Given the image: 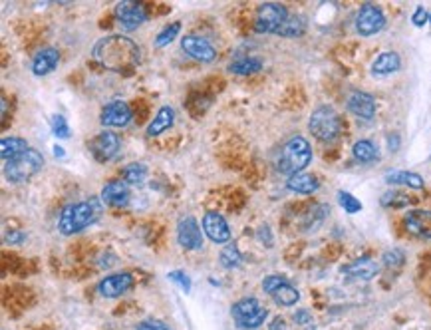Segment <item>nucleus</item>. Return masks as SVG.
Segmentation results:
<instances>
[{
  "mask_svg": "<svg viewBox=\"0 0 431 330\" xmlns=\"http://www.w3.org/2000/svg\"><path fill=\"white\" fill-rule=\"evenodd\" d=\"M181 50L191 56L193 60L203 62V64H209L217 58V50L213 48V44L207 38L195 36V34H187L181 38Z\"/></svg>",
  "mask_w": 431,
  "mask_h": 330,
  "instance_id": "nucleus-10",
  "label": "nucleus"
},
{
  "mask_svg": "<svg viewBox=\"0 0 431 330\" xmlns=\"http://www.w3.org/2000/svg\"><path fill=\"white\" fill-rule=\"evenodd\" d=\"M386 28V14L378 4H364L356 14V33L360 36H374Z\"/></svg>",
  "mask_w": 431,
  "mask_h": 330,
  "instance_id": "nucleus-7",
  "label": "nucleus"
},
{
  "mask_svg": "<svg viewBox=\"0 0 431 330\" xmlns=\"http://www.w3.org/2000/svg\"><path fill=\"white\" fill-rule=\"evenodd\" d=\"M379 205L386 209H403L410 205V197L400 191H386L379 197Z\"/></svg>",
  "mask_w": 431,
  "mask_h": 330,
  "instance_id": "nucleus-33",
  "label": "nucleus"
},
{
  "mask_svg": "<svg viewBox=\"0 0 431 330\" xmlns=\"http://www.w3.org/2000/svg\"><path fill=\"white\" fill-rule=\"evenodd\" d=\"M268 330H288V329H286V320H284L283 317H276V319L271 320V324H268Z\"/></svg>",
  "mask_w": 431,
  "mask_h": 330,
  "instance_id": "nucleus-47",
  "label": "nucleus"
},
{
  "mask_svg": "<svg viewBox=\"0 0 431 330\" xmlns=\"http://www.w3.org/2000/svg\"><path fill=\"white\" fill-rule=\"evenodd\" d=\"M148 177V167L143 163H129L122 170V179L129 185H141Z\"/></svg>",
  "mask_w": 431,
  "mask_h": 330,
  "instance_id": "nucleus-31",
  "label": "nucleus"
},
{
  "mask_svg": "<svg viewBox=\"0 0 431 330\" xmlns=\"http://www.w3.org/2000/svg\"><path fill=\"white\" fill-rule=\"evenodd\" d=\"M400 136L398 134H389L388 136V148L389 151H398L400 149Z\"/></svg>",
  "mask_w": 431,
  "mask_h": 330,
  "instance_id": "nucleus-46",
  "label": "nucleus"
},
{
  "mask_svg": "<svg viewBox=\"0 0 431 330\" xmlns=\"http://www.w3.org/2000/svg\"><path fill=\"white\" fill-rule=\"evenodd\" d=\"M310 161H312V148H310L308 139L296 136V138L288 139L281 149L278 170L290 177L296 173H302L310 165Z\"/></svg>",
  "mask_w": 431,
  "mask_h": 330,
  "instance_id": "nucleus-3",
  "label": "nucleus"
},
{
  "mask_svg": "<svg viewBox=\"0 0 431 330\" xmlns=\"http://www.w3.org/2000/svg\"><path fill=\"white\" fill-rule=\"evenodd\" d=\"M342 273L350 278H356V281H372L379 273V266L376 261H372L368 257H362L354 263H350L342 269Z\"/></svg>",
  "mask_w": 431,
  "mask_h": 330,
  "instance_id": "nucleus-19",
  "label": "nucleus"
},
{
  "mask_svg": "<svg viewBox=\"0 0 431 330\" xmlns=\"http://www.w3.org/2000/svg\"><path fill=\"white\" fill-rule=\"evenodd\" d=\"M179 30H181V24H179V22H171V24H167V26L155 36V46H158V48H163V46L171 44L175 38H177Z\"/></svg>",
  "mask_w": 431,
  "mask_h": 330,
  "instance_id": "nucleus-34",
  "label": "nucleus"
},
{
  "mask_svg": "<svg viewBox=\"0 0 431 330\" xmlns=\"http://www.w3.org/2000/svg\"><path fill=\"white\" fill-rule=\"evenodd\" d=\"M173 122H175V112H173V107L171 106L159 107V112L155 114V117L149 122L148 136H151V138L161 136L163 131H167V129L173 126Z\"/></svg>",
  "mask_w": 431,
  "mask_h": 330,
  "instance_id": "nucleus-23",
  "label": "nucleus"
},
{
  "mask_svg": "<svg viewBox=\"0 0 431 330\" xmlns=\"http://www.w3.org/2000/svg\"><path fill=\"white\" fill-rule=\"evenodd\" d=\"M136 330H173V329H171L169 324H165L163 320L148 319V320H141V322L136 326Z\"/></svg>",
  "mask_w": 431,
  "mask_h": 330,
  "instance_id": "nucleus-41",
  "label": "nucleus"
},
{
  "mask_svg": "<svg viewBox=\"0 0 431 330\" xmlns=\"http://www.w3.org/2000/svg\"><path fill=\"white\" fill-rule=\"evenodd\" d=\"M430 20V12L425 11L423 6H418L415 8V12H413V16H411V22H413V26H418V28H421L425 22Z\"/></svg>",
  "mask_w": 431,
  "mask_h": 330,
  "instance_id": "nucleus-42",
  "label": "nucleus"
},
{
  "mask_svg": "<svg viewBox=\"0 0 431 330\" xmlns=\"http://www.w3.org/2000/svg\"><path fill=\"white\" fill-rule=\"evenodd\" d=\"M102 215V203L98 199H90V201L70 203L66 205L58 219V231L66 237L84 231L85 227L94 225Z\"/></svg>",
  "mask_w": 431,
  "mask_h": 330,
  "instance_id": "nucleus-2",
  "label": "nucleus"
},
{
  "mask_svg": "<svg viewBox=\"0 0 431 330\" xmlns=\"http://www.w3.org/2000/svg\"><path fill=\"white\" fill-rule=\"evenodd\" d=\"M338 203H340V207H342L346 213H360V211H362V201L356 199L352 193L338 191Z\"/></svg>",
  "mask_w": 431,
  "mask_h": 330,
  "instance_id": "nucleus-36",
  "label": "nucleus"
},
{
  "mask_svg": "<svg viewBox=\"0 0 431 330\" xmlns=\"http://www.w3.org/2000/svg\"><path fill=\"white\" fill-rule=\"evenodd\" d=\"M261 309H263V307H261L259 298L244 297L232 305L231 314L235 317V320L239 322V320H244V319H249V317H253V314H256V312H259Z\"/></svg>",
  "mask_w": 431,
  "mask_h": 330,
  "instance_id": "nucleus-26",
  "label": "nucleus"
},
{
  "mask_svg": "<svg viewBox=\"0 0 431 330\" xmlns=\"http://www.w3.org/2000/svg\"><path fill=\"white\" fill-rule=\"evenodd\" d=\"M306 30V20L302 16H288L286 22L281 26V30L276 33V36H283V38H296V36H302Z\"/></svg>",
  "mask_w": 431,
  "mask_h": 330,
  "instance_id": "nucleus-30",
  "label": "nucleus"
},
{
  "mask_svg": "<svg viewBox=\"0 0 431 330\" xmlns=\"http://www.w3.org/2000/svg\"><path fill=\"white\" fill-rule=\"evenodd\" d=\"M167 278L171 281V283L179 285L181 290H185V293H189L191 290V278H189V275H185L183 271H171V273L167 275Z\"/></svg>",
  "mask_w": 431,
  "mask_h": 330,
  "instance_id": "nucleus-40",
  "label": "nucleus"
},
{
  "mask_svg": "<svg viewBox=\"0 0 431 330\" xmlns=\"http://www.w3.org/2000/svg\"><path fill=\"white\" fill-rule=\"evenodd\" d=\"M88 149H90L92 158H94L98 163H105V161L114 160L117 153H119L122 139H119V136L114 134V131H102V134H98V136L88 143Z\"/></svg>",
  "mask_w": 431,
  "mask_h": 330,
  "instance_id": "nucleus-8",
  "label": "nucleus"
},
{
  "mask_svg": "<svg viewBox=\"0 0 431 330\" xmlns=\"http://www.w3.org/2000/svg\"><path fill=\"white\" fill-rule=\"evenodd\" d=\"M261 68H263V60H261V58L247 56V58H241V60H235V62L229 66V72L237 76H251L256 74Z\"/></svg>",
  "mask_w": 431,
  "mask_h": 330,
  "instance_id": "nucleus-29",
  "label": "nucleus"
},
{
  "mask_svg": "<svg viewBox=\"0 0 431 330\" xmlns=\"http://www.w3.org/2000/svg\"><path fill=\"white\" fill-rule=\"evenodd\" d=\"M352 155L360 163H372V161L378 160V146L372 139H358L354 148H352Z\"/></svg>",
  "mask_w": 431,
  "mask_h": 330,
  "instance_id": "nucleus-25",
  "label": "nucleus"
},
{
  "mask_svg": "<svg viewBox=\"0 0 431 330\" xmlns=\"http://www.w3.org/2000/svg\"><path fill=\"white\" fill-rule=\"evenodd\" d=\"M346 107L350 114H354L360 119H372L376 116V100L368 92H352L346 100Z\"/></svg>",
  "mask_w": 431,
  "mask_h": 330,
  "instance_id": "nucleus-16",
  "label": "nucleus"
},
{
  "mask_svg": "<svg viewBox=\"0 0 431 330\" xmlns=\"http://www.w3.org/2000/svg\"><path fill=\"white\" fill-rule=\"evenodd\" d=\"M295 322H296V324H300V326H306V324H310V322H312V314H310V310H306V309L296 310Z\"/></svg>",
  "mask_w": 431,
  "mask_h": 330,
  "instance_id": "nucleus-44",
  "label": "nucleus"
},
{
  "mask_svg": "<svg viewBox=\"0 0 431 330\" xmlns=\"http://www.w3.org/2000/svg\"><path fill=\"white\" fill-rule=\"evenodd\" d=\"M92 58L104 70L127 74L139 64V46L124 34H112L95 44Z\"/></svg>",
  "mask_w": 431,
  "mask_h": 330,
  "instance_id": "nucleus-1",
  "label": "nucleus"
},
{
  "mask_svg": "<svg viewBox=\"0 0 431 330\" xmlns=\"http://www.w3.org/2000/svg\"><path fill=\"white\" fill-rule=\"evenodd\" d=\"M6 243H12V245H16V243H22V241H26V235L22 233V231H11V233H6Z\"/></svg>",
  "mask_w": 431,
  "mask_h": 330,
  "instance_id": "nucleus-45",
  "label": "nucleus"
},
{
  "mask_svg": "<svg viewBox=\"0 0 431 330\" xmlns=\"http://www.w3.org/2000/svg\"><path fill=\"white\" fill-rule=\"evenodd\" d=\"M28 149H30L28 141L22 138H2V141H0V155H2L4 163L20 158L22 153H26Z\"/></svg>",
  "mask_w": 431,
  "mask_h": 330,
  "instance_id": "nucleus-24",
  "label": "nucleus"
},
{
  "mask_svg": "<svg viewBox=\"0 0 431 330\" xmlns=\"http://www.w3.org/2000/svg\"><path fill=\"white\" fill-rule=\"evenodd\" d=\"M284 283H288V278L281 277V275H268L263 281V290L266 295H273L276 288H281Z\"/></svg>",
  "mask_w": 431,
  "mask_h": 330,
  "instance_id": "nucleus-39",
  "label": "nucleus"
},
{
  "mask_svg": "<svg viewBox=\"0 0 431 330\" xmlns=\"http://www.w3.org/2000/svg\"><path fill=\"white\" fill-rule=\"evenodd\" d=\"M42 153L30 148L26 153H22L20 158H16L14 161H8L4 165V175H6V179L11 183L28 182L30 177H34L38 171L42 170Z\"/></svg>",
  "mask_w": 431,
  "mask_h": 330,
  "instance_id": "nucleus-5",
  "label": "nucleus"
},
{
  "mask_svg": "<svg viewBox=\"0 0 431 330\" xmlns=\"http://www.w3.org/2000/svg\"><path fill=\"white\" fill-rule=\"evenodd\" d=\"M52 151H54V155H56V158H66V151H64L62 146H54Z\"/></svg>",
  "mask_w": 431,
  "mask_h": 330,
  "instance_id": "nucleus-48",
  "label": "nucleus"
},
{
  "mask_svg": "<svg viewBox=\"0 0 431 330\" xmlns=\"http://www.w3.org/2000/svg\"><path fill=\"white\" fill-rule=\"evenodd\" d=\"M60 62V52L52 48V46H46L40 48L38 52L34 54L32 58V74L34 76H48L52 74L56 70V66Z\"/></svg>",
  "mask_w": 431,
  "mask_h": 330,
  "instance_id": "nucleus-18",
  "label": "nucleus"
},
{
  "mask_svg": "<svg viewBox=\"0 0 431 330\" xmlns=\"http://www.w3.org/2000/svg\"><path fill=\"white\" fill-rule=\"evenodd\" d=\"M116 18L124 30H136L137 26H141L148 20V12L143 8V4L134 2V0H126L116 6Z\"/></svg>",
  "mask_w": 431,
  "mask_h": 330,
  "instance_id": "nucleus-14",
  "label": "nucleus"
},
{
  "mask_svg": "<svg viewBox=\"0 0 431 330\" xmlns=\"http://www.w3.org/2000/svg\"><path fill=\"white\" fill-rule=\"evenodd\" d=\"M52 134L58 139H68L72 136V131H70V126H68L66 117L60 116V114H56V116L52 117Z\"/></svg>",
  "mask_w": 431,
  "mask_h": 330,
  "instance_id": "nucleus-37",
  "label": "nucleus"
},
{
  "mask_svg": "<svg viewBox=\"0 0 431 330\" xmlns=\"http://www.w3.org/2000/svg\"><path fill=\"white\" fill-rule=\"evenodd\" d=\"M286 18H288L286 6L276 4V2L263 4L256 12V18H254V30L259 34H276L286 22Z\"/></svg>",
  "mask_w": 431,
  "mask_h": 330,
  "instance_id": "nucleus-6",
  "label": "nucleus"
},
{
  "mask_svg": "<svg viewBox=\"0 0 431 330\" xmlns=\"http://www.w3.org/2000/svg\"><path fill=\"white\" fill-rule=\"evenodd\" d=\"M131 117H134V112H131L129 104L124 100H114L107 106H104L100 122L105 128H126L131 122Z\"/></svg>",
  "mask_w": 431,
  "mask_h": 330,
  "instance_id": "nucleus-13",
  "label": "nucleus"
},
{
  "mask_svg": "<svg viewBox=\"0 0 431 330\" xmlns=\"http://www.w3.org/2000/svg\"><path fill=\"white\" fill-rule=\"evenodd\" d=\"M134 277L129 273H114L98 283V295L104 298H117L134 288Z\"/></svg>",
  "mask_w": 431,
  "mask_h": 330,
  "instance_id": "nucleus-12",
  "label": "nucleus"
},
{
  "mask_svg": "<svg viewBox=\"0 0 431 330\" xmlns=\"http://www.w3.org/2000/svg\"><path fill=\"white\" fill-rule=\"evenodd\" d=\"M268 319V310L261 309L256 314H253V317H249V319H244V320H239L237 322V326L241 330H256V329H261L264 324V320Z\"/></svg>",
  "mask_w": 431,
  "mask_h": 330,
  "instance_id": "nucleus-35",
  "label": "nucleus"
},
{
  "mask_svg": "<svg viewBox=\"0 0 431 330\" xmlns=\"http://www.w3.org/2000/svg\"><path fill=\"white\" fill-rule=\"evenodd\" d=\"M201 227L205 235L209 237L215 245H229L232 239L231 227L227 223V219L217 211H207L201 219Z\"/></svg>",
  "mask_w": 431,
  "mask_h": 330,
  "instance_id": "nucleus-9",
  "label": "nucleus"
},
{
  "mask_svg": "<svg viewBox=\"0 0 431 330\" xmlns=\"http://www.w3.org/2000/svg\"><path fill=\"white\" fill-rule=\"evenodd\" d=\"M386 182L391 183V185H406V187H410V189H423V187H425L423 177H421L420 173H415V171H388V173H386Z\"/></svg>",
  "mask_w": 431,
  "mask_h": 330,
  "instance_id": "nucleus-22",
  "label": "nucleus"
},
{
  "mask_svg": "<svg viewBox=\"0 0 431 330\" xmlns=\"http://www.w3.org/2000/svg\"><path fill=\"white\" fill-rule=\"evenodd\" d=\"M403 227L411 237L421 239V241H431V211L411 209L403 217Z\"/></svg>",
  "mask_w": 431,
  "mask_h": 330,
  "instance_id": "nucleus-15",
  "label": "nucleus"
},
{
  "mask_svg": "<svg viewBox=\"0 0 431 330\" xmlns=\"http://www.w3.org/2000/svg\"><path fill=\"white\" fill-rule=\"evenodd\" d=\"M256 239L266 247L273 245V233H271V227H268V225H261L259 231H256Z\"/></svg>",
  "mask_w": 431,
  "mask_h": 330,
  "instance_id": "nucleus-43",
  "label": "nucleus"
},
{
  "mask_svg": "<svg viewBox=\"0 0 431 330\" xmlns=\"http://www.w3.org/2000/svg\"><path fill=\"white\" fill-rule=\"evenodd\" d=\"M100 197H102V203L107 207L124 209L129 203V187L124 179H114V182L105 183Z\"/></svg>",
  "mask_w": 431,
  "mask_h": 330,
  "instance_id": "nucleus-17",
  "label": "nucleus"
},
{
  "mask_svg": "<svg viewBox=\"0 0 431 330\" xmlns=\"http://www.w3.org/2000/svg\"><path fill=\"white\" fill-rule=\"evenodd\" d=\"M403 263H406V255L401 249H391V251L384 253V265L388 269H400Z\"/></svg>",
  "mask_w": 431,
  "mask_h": 330,
  "instance_id": "nucleus-38",
  "label": "nucleus"
},
{
  "mask_svg": "<svg viewBox=\"0 0 431 330\" xmlns=\"http://www.w3.org/2000/svg\"><path fill=\"white\" fill-rule=\"evenodd\" d=\"M320 187V182L318 177L312 175V173H296V175H290L286 179V189L293 193H298V195H312V193L318 191Z\"/></svg>",
  "mask_w": 431,
  "mask_h": 330,
  "instance_id": "nucleus-20",
  "label": "nucleus"
},
{
  "mask_svg": "<svg viewBox=\"0 0 431 330\" xmlns=\"http://www.w3.org/2000/svg\"><path fill=\"white\" fill-rule=\"evenodd\" d=\"M430 22H431V14H430Z\"/></svg>",
  "mask_w": 431,
  "mask_h": 330,
  "instance_id": "nucleus-49",
  "label": "nucleus"
},
{
  "mask_svg": "<svg viewBox=\"0 0 431 330\" xmlns=\"http://www.w3.org/2000/svg\"><path fill=\"white\" fill-rule=\"evenodd\" d=\"M401 66V58L398 52H384L372 62V76L376 78H384V76L398 72Z\"/></svg>",
  "mask_w": 431,
  "mask_h": 330,
  "instance_id": "nucleus-21",
  "label": "nucleus"
},
{
  "mask_svg": "<svg viewBox=\"0 0 431 330\" xmlns=\"http://www.w3.org/2000/svg\"><path fill=\"white\" fill-rule=\"evenodd\" d=\"M308 129L320 141H334L342 131L340 114L332 106H318L308 119Z\"/></svg>",
  "mask_w": 431,
  "mask_h": 330,
  "instance_id": "nucleus-4",
  "label": "nucleus"
},
{
  "mask_svg": "<svg viewBox=\"0 0 431 330\" xmlns=\"http://www.w3.org/2000/svg\"><path fill=\"white\" fill-rule=\"evenodd\" d=\"M328 213H330V211H328V205H324V203L310 207V209L306 211L305 219H302V229H305V231H316L320 225L324 223Z\"/></svg>",
  "mask_w": 431,
  "mask_h": 330,
  "instance_id": "nucleus-28",
  "label": "nucleus"
},
{
  "mask_svg": "<svg viewBox=\"0 0 431 330\" xmlns=\"http://www.w3.org/2000/svg\"><path fill=\"white\" fill-rule=\"evenodd\" d=\"M219 261H221V265L225 269H239L242 265V255L241 251H239V247L235 245V243H229L221 251Z\"/></svg>",
  "mask_w": 431,
  "mask_h": 330,
  "instance_id": "nucleus-32",
  "label": "nucleus"
},
{
  "mask_svg": "<svg viewBox=\"0 0 431 330\" xmlns=\"http://www.w3.org/2000/svg\"><path fill=\"white\" fill-rule=\"evenodd\" d=\"M203 227L195 217H183L177 223V241L185 251H199L203 247Z\"/></svg>",
  "mask_w": 431,
  "mask_h": 330,
  "instance_id": "nucleus-11",
  "label": "nucleus"
},
{
  "mask_svg": "<svg viewBox=\"0 0 431 330\" xmlns=\"http://www.w3.org/2000/svg\"><path fill=\"white\" fill-rule=\"evenodd\" d=\"M271 297H273V300L278 307H295L296 302L300 300V293H298V288L288 281V283H284L281 288H276Z\"/></svg>",
  "mask_w": 431,
  "mask_h": 330,
  "instance_id": "nucleus-27",
  "label": "nucleus"
}]
</instances>
